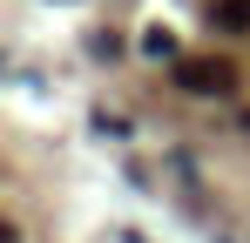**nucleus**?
Segmentation results:
<instances>
[{
  "instance_id": "obj_1",
  "label": "nucleus",
  "mask_w": 250,
  "mask_h": 243,
  "mask_svg": "<svg viewBox=\"0 0 250 243\" xmlns=\"http://www.w3.org/2000/svg\"><path fill=\"white\" fill-rule=\"evenodd\" d=\"M176 81L189 95H230L237 88V68L230 61H176Z\"/></svg>"
},
{
  "instance_id": "obj_2",
  "label": "nucleus",
  "mask_w": 250,
  "mask_h": 243,
  "mask_svg": "<svg viewBox=\"0 0 250 243\" xmlns=\"http://www.w3.org/2000/svg\"><path fill=\"white\" fill-rule=\"evenodd\" d=\"M209 27L216 34H250V0H216L209 7Z\"/></svg>"
},
{
  "instance_id": "obj_3",
  "label": "nucleus",
  "mask_w": 250,
  "mask_h": 243,
  "mask_svg": "<svg viewBox=\"0 0 250 243\" xmlns=\"http://www.w3.org/2000/svg\"><path fill=\"white\" fill-rule=\"evenodd\" d=\"M142 54H149V61H183V47H176L169 27H149V34H142Z\"/></svg>"
}]
</instances>
